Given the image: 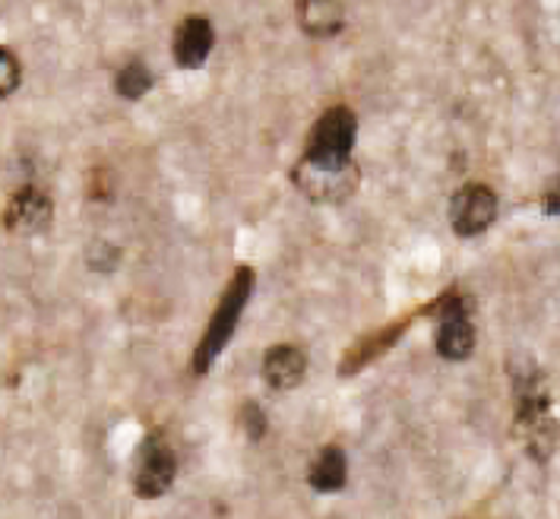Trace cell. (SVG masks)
I'll return each instance as SVG.
<instances>
[{
    "mask_svg": "<svg viewBox=\"0 0 560 519\" xmlns=\"http://www.w3.org/2000/svg\"><path fill=\"white\" fill-rule=\"evenodd\" d=\"M498 219V194L488 184H466L450 200V226L459 238H475Z\"/></svg>",
    "mask_w": 560,
    "mask_h": 519,
    "instance_id": "obj_6",
    "label": "cell"
},
{
    "mask_svg": "<svg viewBox=\"0 0 560 519\" xmlns=\"http://www.w3.org/2000/svg\"><path fill=\"white\" fill-rule=\"evenodd\" d=\"M175 475L177 460L175 453H172V447L159 434L147 437L143 447H140V457H137V469H133V491H137V497H143V500L162 497L165 491L172 488Z\"/></svg>",
    "mask_w": 560,
    "mask_h": 519,
    "instance_id": "obj_5",
    "label": "cell"
},
{
    "mask_svg": "<svg viewBox=\"0 0 560 519\" xmlns=\"http://www.w3.org/2000/svg\"><path fill=\"white\" fill-rule=\"evenodd\" d=\"M358 137V120L352 108L336 105L320 115L314 124L307 149H304V162L311 165H326V169H342L352 162V146Z\"/></svg>",
    "mask_w": 560,
    "mask_h": 519,
    "instance_id": "obj_3",
    "label": "cell"
},
{
    "mask_svg": "<svg viewBox=\"0 0 560 519\" xmlns=\"http://www.w3.org/2000/svg\"><path fill=\"white\" fill-rule=\"evenodd\" d=\"M301 30L314 38H329L346 26L342 0H298Z\"/></svg>",
    "mask_w": 560,
    "mask_h": 519,
    "instance_id": "obj_11",
    "label": "cell"
},
{
    "mask_svg": "<svg viewBox=\"0 0 560 519\" xmlns=\"http://www.w3.org/2000/svg\"><path fill=\"white\" fill-rule=\"evenodd\" d=\"M16 86H20V60L0 48V99L13 95Z\"/></svg>",
    "mask_w": 560,
    "mask_h": 519,
    "instance_id": "obj_14",
    "label": "cell"
},
{
    "mask_svg": "<svg viewBox=\"0 0 560 519\" xmlns=\"http://www.w3.org/2000/svg\"><path fill=\"white\" fill-rule=\"evenodd\" d=\"M346 478H349V460L339 447H324L317 453V460L311 462V472H307V482L311 488L320 491V494H336V491L346 488Z\"/></svg>",
    "mask_w": 560,
    "mask_h": 519,
    "instance_id": "obj_12",
    "label": "cell"
},
{
    "mask_svg": "<svg viewBox=\"0 0 560 519\" xmlns=\"http://www.w3.org/2000/svg\"><path fill=\"white\" fill-rule=\"evenodd\" d=\"M51 222V200L38 187H23L3 212V226L13 234H38Z\"/></svg>",
    "mask_w": 560,
    "mask_h": 519,
    "instance_id": "obj_9",
    "label": "cell"
},
{
    "mask_svg": "<svg viewBox=\"0 0 560 519\" xmlns=\"http://www.w3.org/2000/svg\"><path fill=\"white\" fill-rule=\"evenodd\" d=\"M516 425L526 434V450L535 462H548L560 440V428L551 415V393L535 365H510Z\"/></svg>",
    "mask_w": 560,
    "mask_h": 519,
    "instance_id": "obj_1",
    "label": "cell"
},
{
    "mask_svg": "<svg viewBox=\"0 0 560 519\" xmlns=\"http://www.w3.org/2000/svg\"><path fill=\"white\" fill-rule=\"evenodd\" d=\"M152 70H149L143 60H130L127 67H120L118 80H115V89H118L120 99H127V102H137V99H143L149 89H152Z\"/></svg>",
    "mask_w": 560,
    "mask_h": 519,
    "instance_id": "obj_13",
    "label": "cell"
},
{
    "mask_svg": "<svg viewBox=\"0 0 560 519\" xmlns=\"http://www.w3.org/2000/svg\"><path fill=\"white\" fill-rule=\"evenodd\" d=\"M250 289H254V273H250L247 266H241L235 273V279H232V286H229V291L222 295L215 314L209 320L207 333H203V339H200V348L194 351V371H197V374H207L209 365H212V361L225 351V346L232 343L237 323H241V314H244V308H247Z\"/></svg>",
    "mask_w": 560,
    "mask_h": 519,
    "instance_id": "obj_2",
    "label": "cell"
},
{
    "mask_svg": "<svg viewBox=\"0 0 560 519\" xmlns=\"http://www.w3.org/2000/svg\"><path fill=\"white\" fill-rule=\"evenodd\" d=\"M212 45H215V32H212V23L207 16H200V13L184 16V23L175 32V45H172L177 67H184V70L203 67L212 55Z\"/></svg>",
    "mask_w": 560,
    "mask_h": 519,
    "instance_id": "obj_8",
    "label": "cell"
},
{
    "mask_svg": "<svg viewBox=\"0 0 560 519\" xmlns=\"http://www.w3.org/2000/svg\"><path fill=\"white\" fill-rule=\"evenodd\" d=\"M438 355L446 361H466L475 348V326L469 301L459 291L443 295L438 304Z\"/></svg>",
    "mask_w": 560,
    "mask_h": 519,
    "instance_id": "obj_4",
    "label": "cell"
},
{
    "mask_svg": "<svg viewBox=\"0 0 560 519\" xmlns=\"http://www.w3.org/2000/svg\"><path fill=\"white\" fill-rule=\"evenodd\" d=\"M292 181L298 184V191L307 194L311 200L339 203L352 197V191L358 187V169L352 162L342 169H326V165H311L301 159L292 172Z\"/></svg>",
    "mask_w": 560,
    "mask_h": 519,
    "instance_id": "obj_7",
    "label": "cell"
},
{
    "mask_svg": "<svg viewBox=\"0 0 560 519\" xmlns=\"http://www.w3.org/2000/svg\"><path fill=\"white\" fill-rule=\"evenodd\" d=\"M244 422L250 425V437H254V440H260V437H264L266 422H264V415H260V408H257L254 403L244 408Z\"/></svg>",
    "mask_w": 560,
    "mask_h": 519,
    "instance_id": "obj_15",
    "label": "cell"
},
{
    "mask_svg": "<svg viewBox=\"0 0 560 519\" xmlns=\"http://www.w3.org/2000/svg\"><path fill=\"white\" fill-rule=\"evenodd\" d=\"M307 374V358L295 346H272L264 358L266 383L279 393L295 390L298 383Z\"/></svg>",
    "mask_w": 560,
    "mask_h": 519,
    "instance_id": "obj_10",
    "label": "cell"
},
{
    "mask_svg": "<svg viewBox=\"0 0 560 519\" xmlns=\"http://www.w3.org/2000/svg\"><path fill=\"white\" fill-rule=\"evenodd\" d=\"M541 209L548 212V216H560V177L545 191V197H541Z\"/></svg>",
    "mask_w": 560,
    "mask_h": 519,
    "instance_id": "obj_16",
    "label": "cell"
}]
</instances>
